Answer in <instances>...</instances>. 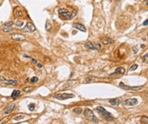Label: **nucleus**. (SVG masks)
Wrapping results in <instances>:
<instances>
[{"mask_svg":"<svg viewBox=\"0 0 148 124\" xmlns=\"http://www.w3.org/2000/svg\"><path fill=\"white\" fill-rule=\"evenodd\" d=\"M35 30H36L35 26L32 24V22H27L25 28L23 29V31H24L25 32H34Z\"/></svg>","mask_w":148,"mask_h":124,"instance_id":"8","label":"nucleus"},{"mask_svg":"<svg viewBox=\"0 0 148 124\" xmlns=\"http://www.w3.org/2000/svg\"><path fill=\"white\" fill-rule=\"evenodd\" d=\"M74 95L72 93H56L54 95V98L59 100H65L68 99H72L73 98Z\"/></svg>","mask_w":148,"mask_h":124,"instance_id":"4","label":"nucleus"},{"mask_svg":"<svg viewBox=\"0 0 148 124\" xmlns=\"http://www.w3.org/2000/svg\"><path fill=\"white\" fill-rule=\"evenodd\" d=\"M0 5H1V4H0Z\"/></svg>","mask_w":148,"mask_h":124,"instance_id":"36","label":"nucleus"},{"mask_svg":"<svg viewBox=\"0 0 148 124\" xmlns=\"http://www.w3.org/2000/svg\"><path fill=\"white\" fill-rule=\"evenodd\" d=\"M38 81V78H37V77H33L32 78H31V83H37V82Z\"/></svg>","mask_w":148,"mask_h":124,"instance_id":"27","label":"nucleus"},{"mask_svg":"<svg viewBox=\"0 0 148 124\" xmlns=\"http://www.w3.org/2000/svg\"><path fill=\"white\" fill-rule=\"evenodd\" d=\"M37 66H38V67H42V65L39 64V63H37Z\"/></svg>","mask_w":148,"mask_h":124,"instance_id":"34","label":"nucleus"},{"mask_svg":"<svg viewBox=\"0 0 148 124\" xmlns=\"http://www.w3.org/2000/svg\"><path fill=\"white\" fill-rule=\"evenodd\" d=\"M0 84L7 86H17L18 83L15 80H6L3 76H0Z\"/></svg>","mask_w":148,"mask_h":124,"instance_id":"3","label":"nucleus"},{"mask_svg":"<svg viewBox=\"0 0 148 124\" xmlns=\"http://www.w3.org/2000/svg\"><path fill=\"white\" fill-rule=\"evenodd\" d=\"M11 38L13 39V40H15V41H24L26 39V37L23 36L22 34H18V33H15V34H12L10 36Z\"/></svg>","mask_w":148,"mask_h":124,"instance_id":"9","label":"nucleus"},{"mask_svg":"<svg viewBox=\"0 0 148 124\" xmlns=\"http://www.w3.org/2000/svg\"><path fill=\"white\" fill-rule=\"evenodd\" d=\"M73 27L76 28V29L79 30V31L82 32H86V28L83 25L80 24V23H74L73 24Z\"/></svg>","mask_w":148,"mask_h":124,"instance_id":"13","label":"nucleus"},{"mask_svg":"<svg viewBox=\"0 0 148 124\" xmlns=\"http://www.w3.org/2000/svg\"><path fill=\"white\" fill-rule=\"evenodd\" d=\"M142 60L145 63H148V54H146V55H145L144 56H143Z\"/></svg>","mask_w":148,"mask_h":124,"instance_id":"23","label":"nucleus"},{"mask_svg":"<svg viewBox=\"0 0 148 124\" xmlns=\"http://www.w3.org/2000/svg\"><path fill=\"white\" fill-rule=\"evenodd\" d=\"M24 117H25L24 115H18V116H15V117H14V120H15V121H19V120H20V119H22Z\"/></svg>","mask_w":148,"mask_h":124,"instance_id":"21","label":"nucleus"},{"mask_svg":"<svg viewBox=\"0 0 148 124\" xmlns=\"http://www.w3.org/2000/svg\"><path fill=\"white\" fill-rule=\"evenodd\" d=\"M96 111L101 115V116H103L105 119H107V120H108V121H112L114 119L113 116H112V114L110 113V112H108L107 110H105V108H103L102 106L96 107Z\"/></svg>","mask_w":148,"mask_h":124,"instance_id":"1","label":"nucleus"},{"mask_svg":"<svg viewBox=\"0 0 148 124\" xmlns=\"http://www.w3.org/2000/svg\"><path fill=\"white\" fill-rule=\"evenodd\" d=\"M82 111H82L81 108H75V109H73V112H74V113L78 114V115L82 113Z\"/></svg>","mask_w":148,"mask_h":124,"instance_id":"22","label":"nucleus"},{"mask_svg":"<svg viewBox=\"0 0 148 124\" xmlns=\"http://www.w3.org/2000/svg\"><path fill=\"white\" fill-rule=\"evenodd\" d=\"M84 116H85L88 119H90V120L94 121V122H98L97 118H96L95 116V115H94V113H93V111H91L90 109H86L85 111H84Z\"/></svg>","mask_w":148,"mask_h":124,"instance_id":"6","label":"nucleus"},{"mask_svg":"<svg viewBox=\"0 0 148 124\" xmlns=\"http://www.w3.org/2000/svg\"><path fill=\"white\" fill-rule=\"evenodd\" d=\"M84 47L86 48H89V49H92V50H99L101 48V45L100 43H92V42H88V43H84Z\"/></svg>","mask_w":148,"mask_h":124,"instance_id":"5","label":"nucleus"},{"mask_svg":"<svg viewBox=\"0 0 148 124\" xmlns=\"http://www.w3.org/2000/svg\"><path fill=\"white\" fill-rule=\"evenodd\" d=\"M3 31L4 32H14V28H12V27H6V28H3Z\"/></svg>","mask_w":148,"mask_h":124,"instance_id":"18","label":"nucleus"},{"mask_svg":"<svg viewBox=\"0 0 148 124\" xmlns=\"http://www.w3.org/2000/svg\"><path fill=\"white\" fill-rule=\"evenodd\" d=\"M28 108H29V110L31 111H32L34 110V108H35V106H34V104H30L29 106H28Z\"/></svg>","mask_w":148,"mask_h":124,"instance_id":"26","label":"nucleus"},{"mask_svg":"<svg viewBox=\"0 0 148 124\" xmlns=\"http://www.w3.org/2000/svg\"><path fill=\"white\" fill-rule=\"evenodd\" d=\"M137 68H138V65L135 64V65H133L132 66L130 67V70L131 71H135V70H136Z\"/></svg>","mask_w":148,"mask_h":124,"instance_id":"25","label":"nucleus"},{"mask_svg":"<svg viewBox=\"0 0 148 124\" xmlns=\"http://www.w3.org/2000/svg\"><path fill=\"white\" fill-rule=\"evenodd\" d=\"M9 121V118H4L0 121V124H4V122H6V121Z\"/></svg>","mask_w":148,"mask_h":124,"instance_id":"28","label":"nucleus"},{"mask_svg":"<svg viewBox=\"0 0 148 124\" xmlns=\"http://www.w3.org/2000/svg\"><path fill=\"white\" fill-rule=\"evenodd\" d=\"M119 87L122 88L123 89H125V90L139 91V90H140V89H141V88H143V86H137V87H130V86L125 85V84L123 83H119Z\"/></svg>","mask_w":148,"mask_h":124,"instance_id":"7","label":"nucleus"},{"mask_svg":"<svg viewBox=\"0 0 148 124\" xmlns=\"http://www.w3.org/2000/svg\"><path fill=\"white\" fill-rule=\"evenodd\" d=\"M146 25H148V19L147 20H145L144 22H143V26H146Z\"/></svg>","mask_w":148,"mask_h":124,"instance_id":"31","label":"nucleus"},{"mask_svg":"<svg viewBox=\"0 0 148 124\" xmlns=\"http://www.w3.org/2000/svg\"><path fill=\"white\" fill-rule=\"evenodd\" d=\"M141 121H145V122H147V121H148V119H147V118H145V117H144Z\"/></svg>","mask_w":148,"mask_h":124,"instance_id":"33","label":"nucleus"},{"mask_svg":"<svg viewBox=\"0 0 148 124\" xmlns=\"http://www.w3.org/2000/svg\"><path fill=\"white\" fill-rule=\"evenodd\" d=\"M12 25H13V21H9V22L5 23V24H4V26H3V28L10 27H12Z\"/></svg>","mask_w":148,"mask_h":124,"instance_id":"20","label":"nucleus"},{"mask_svg":"<svg viewBox=\"0 0 148 124\" xmlns=\"http://www.w3.org/2000/svg\"><path fill=\"white\" fill-rule=\"evenodd\" d=\"M15 104H11V105H9V106H8L5 108V110H4V114H5V115H8V114L11 113V112L13 111L14 108H15Z\"/></svg>","mask_w":148,"mask_h":124,"instance_id":"12","label":"nucleus"},{"mask_svg":"<svg viewBox=\"0 0 148 124\" xmlns=\"http://www.w3.org/2000/svg\"><path fill=\"white\" fill-rule=\"evenodd\" d=\"M20 95V92L19 90H14L12 93H11V97L15 99V98H18Z\"/></svg>","mask_w":148,"mask_h":124,"instance_id":"17","label":"nucleus"},{"mask_svg":"<svg viewBox=\"0 0 148 124\" xmlns=\"http://www.w3.org/2000/svg\"><path fill=\"white\" fill-rule=\"evenodd\" d=\"M77 13V11L76 10V9H75V10H73L72 11V18H73L75 15H76V14Z\"/></svg>","mask_w":148,"mask_h":124,"instance_id":"30","label":"nucleus"},{"mask_svg":"<svg viewBox=\"0 0 148 124\" xmlns=\"http://www.w3.org/2000/svg\"><path fill=\"white\" fill-rule=\"evenodd\" d=\"M72 84L73 83H65L64 85H63V88H70V87H72Z\"/></svg>","mask_w":148,"mask_h":124,"instance_id":"24","label":"nucleus"},{"mask_svg":"<svg viewBox=\"0 0 148 124\" xmlns=\"http://www.w3.org/2000/svg\"><path fill=\"white\" fill-rule=\"evenodd\" d=\"M15 15L17 16V17H22L23 15H24V13H23L19 8H16L15 9Z\"/></svg>","mask_w":148,"mask_h":124,"instance_id":"16","label":"nucleus"},{"mask_svg":"<svg viewBox=\"0 0 148 124\" xmlns=\"http://www.w3.org/2000/svg\"><path fill=\"white\" fill-rule=\"evenodd\" d=\"M15 25L17 26V27H22L23 26V21L22 20H16L15 21Z\"/></svg>","mask_w":148,"mask_h":124,"instance_id":"19","label":"nucleus"},{"mask_svg":"<svg viewBox=\"0 0 148 124\" xmlns=\"http://www.w3.org/2000/svg\"><path fill=\"white\" fill-rule=\"evenodd\" d=\"M124 104H125V106H136V105H138V100L136 99H128L126 100L125 101H124Z\"/></svg>","mask_w":148,"mask_h":124,"instance_id":"10","label":"nucleus"},{"mask_svg":"<svg viewBox=\"0 0 148 124\" xmlns=\"http://www.w3.org/2000/svg\"><path fill=\"white\" fill-rule=\"evenodd\" d=\"M59 15H60V17L63 19V20H70V19H72V13L67 9H59Z\"/></svg>","mask_w":148,"mask_h":124,"instance_id":"2","label":"nucleus"},{"mask_svg":"<svg viewBox=\"0 0 148 124\" xmlns=\"http://www.w3.org/2000/svg\"><path fill=\"white\" fill-rule=\"evenodd\" d=\"M125 73V69L123 68V67H118V68L116 69V71H115L113 73H112L110 76L112 77L114 76V75H123Z\"/></svg>","mask_w":148,"mask_h":124,"instance_id":"11","label":"nucleus"},{"mask_svg":"<svg viewBox=\"0 0 148 124\" xmlns=\"http://www.w3.org/2000/svg\"><path fill=\"white\" fill-rule=\"evenodd\" d=\"M112 42H113V40H112V38H110V37H105L101 38V43L103 44H105V45H107V44H111L112 43Z\"/></svg>","mask_w":148,"mask_h":124,"instance_id":"14","label":"nucleus"},{"mask_svg":"<svg viewBox=\"0 0 148 124\" xmlns=\"http://www.w3.org/2000/svg\"><path fill=\"white\" fill-rule=\"evenodd\" d=\"M32 89L31 87H27V88H24V92H30Z\"/></svg>","mask_w":148,"mask_h":124,"instance_id":"29","label":"nucleus"},{"mask_svg":"<svg viewBox=\"0 0 148 124\" xmlns=\"http://www.w3.org/2000/svg\"><path fill=\"white\" fill-rule=\"evenodd\" d=\"M90 81H93V79L92 78H86V82H88V83H89V82H90Z\"/></svg>","mask_w":148,"mask_h":124,"instance_id":"32","label":"nucleus"},{"mask_svg":"<svg viewBox=\"0 0 148 124\" xmlns=\"http://www.w3.org/2000/svg\"><path fill=\"white\" fill-rule=\"evenodd\" d=\"M109 103L112 106H118L120 104V100L119 99H110Z\"/></svg>","mask_w":148,"mask_h":124,"instance_id":"15","label":"nucleus"},{"mask_svg":"<svg viewBox=\"0 0 148 124\" xmlns=\"http://www.w3.org/2000/svg\"><path fill=\"white\" fill-rule=\"evenodd\" d=\"M145 1H146V2H145V4H148V0H145Z\"/></svg>","mask_w":148,"mask_h":124,"instance_id":"35","label":"nucleus"}]
</instances>
